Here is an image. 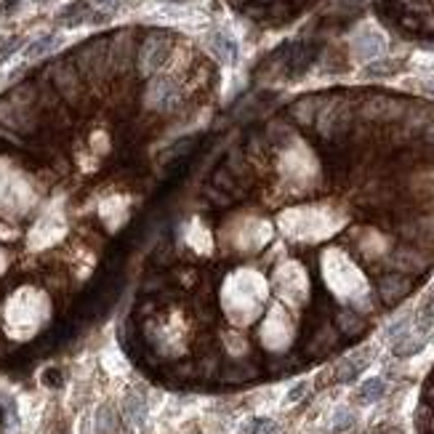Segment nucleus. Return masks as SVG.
<instances>
[{
  "label": "nucleus",
  "instance_id": "obj_1",
  "mask_svg": "<svg viewBox=\"0 0 434 434\" xmlns=\"http://www.w3.org/2000/svg\"><path fill=\"white\" fill-rule=\"evenodd\" d=\"M266 298H269V280L256 269L237 266L226 272L219 285V304L224 309V317L237 328L259 320Z\"/></svg>",
  "mask_w": 434,
  "mask_h": 434
},
{
  "label": "nucleus",
  "instance_id": "obj_2",
  "mask_svg": "<svg viewBox=\"0 0 434 434\" xmlns=\"http://www.w3.org/2000/svg\"><path fill=\"white\" fill-rule=\"evenodd\" d=\"M320 264H323V280H325V285L336 298H341L347 304H360V301L370 298L363 269L349 259L347 251L325 248L323 256H320Z\"/></svg>",
  "mask_w": 434,
  "mask_h": 434
},
{
  "label": "nucleus",
  "instance_id": "obj_3",
  "mask_svg": "<svg viewBox=\"0 0 434 434\" xmlns=\"http://www.w3.org/2000/svg\"><path fill=\"white\" fill-rule=\"evenodd\" d=\"M341 224V216H336L330 208H288L280 213V226L298 243H314L320 237H325L330 232H336Z\"/></svg>",
  "mask_w": 434,
  "mask_h": 434
},
{
  "label": "nucleus",
  "instance_id": "obj_4",
  "mask_svg": "<svg viewBox=\"0 0 434 434\" xmlns=\"http://www.w3.org/2000/svg\"><path fill=\"white\" fill-rule=\"evenodd\" d=\"M269 237H272V224L264 221L256 213L237 216V219L226 221L219 232L221 245H226L229 251H237V253H259L261 248L269 243Z\"/></svg>",
  "mask_w": 434,
  "mask_h": 434
},
{
  "label": "nucleus",
  "instance_id": "obj_5",
  "mask_svg": "<svg viewBox=\"0 0 434 434\" xmlns=\"http://www.w3.org/2000/svg\"><path fill=\"white\" fill-rule=\"evenodd\" d=\"M408 107H410L408 96L386 93V91H368V93H360L357 120L368 123L373 128H389V125H397L405 118Z\"/></svg>",
  "mask_w": 434,
  "mask_h": 434
},
{
  "label": "nucleus",
  "instance_id": "obj_6",
  "mask_svg": "<svg viewBox=\"0 0 434 434\" xmlns=\"http://www.w3.org/2000/svg\"><path fill=\"white\" fill-rule=\"evenodd\" d=\"M176 48V35L168 30H150L139 37L136 46V56H134V70L139 78L150 80L160 75L163 64L171 59V53Z\"/></svg>",
  "mask_w": 434,
  "mask_h": 434
},
{
  "label": "nucleus",
  "instance_id": "obj_7",
  "mask_svg": "<svg viewBox=\"0 0 434 434\" xmlns=\"http://www.w3.org/2000/svg\"><path fill=\"white\" fill-rule=\"evenodd\" d=\"M51 309L48 296L35 291V288H21L8 298V309H6V323L11 330H21L24 325H30V330H35L37 325L46 323Z\"/></svg>",
  "mask_w": 434,
  "mask_h": 434
},
{
  "label": "nucleus",
  "instance_id": "obj_8",
  "mask_svg": "<svg viewBox=\"0 0 434 434\" xmlns=\"http://www.w3.org/2000/svg\"><path fill=\"white\" fill-rule=\"evenodd\" d=\"M184 88L181 83L171 78V75H155L147 80V86L141 91V107L152 115H160V118H168V115H176L181 107H184Z\"/></svg>",
  "mask_w": 434,
  "mask_h": 434
},
{
  "label": "nucleus",
  "instance_id": "obj_9",
  "mask_svg": "<svg viewBox=\"0 0 434 434\" xmlns=\"http://www.w3.org/2000/svg\"><path fill=\"white\" fill-rule=\"evenodd\" d=\"M383 269L399 272L413 280H421L434 269V251L429 248H416V245H395L389 256L383 259Z\"/></svg>",
  "mask_w": 434,
  "mask_h": 434
},
{
  "label": "nucleus",
  "instance_id": "obj_10",
  "mask_svg": "<svg viewBox=\"0 0 434 434\" xmlns=\"http://www.w3.org/2000/svg\"><path fill=\"white\" fill-rule=\"evenodd\" d=\"M43 75L51 78V88L56 91V96L64 99L70 107H78L80 99L86 96L83 78H80V72H78L72 59H59V62H53V64H48V67L43 70Z\"/></svg>",
  "mask_w": 434,
  "mask_h": 434
},
{
  "label": "nucleus",
  "instance_id": "obj_11",
  "mask_svg": "<svg viewBox=\"0 0 434 434\" xmlns=\"http://www.w3.org/2000/svg\"><path fill=\"white\" fill-rule=\"evenodd\" d=\"M349 240L354 243L360 259L368 266L383 264V259L389 256V251L395 248L392 245V232H383L379 226H354V229H349Z\"/></svg>",
  "mask_w": 434,
  "mask_h": 434
},
{
  "label": "nucleus",
  "instance_id": "obj_12",
  "mask_svg": "<svg viewBox=\"0 0 434 434\" xmlns=\"http://www.w3.org/2000/svg\"><path fill=\"white\" fill-rule=\"evenodd\" d=\"M293 336H296L293 320H291V314L285 312L282 307H275L272 312L264 317V323H261L259 328L261 347L266 349V352H272V354H278V357L282 349H288L293 344Z\"/></svg>",
  "mask_w": 434,
  "mask_h": 434
},
{
  "label": "nucleus",
  "instance_id": "obj_13",
  "mask_svg": "<svg viewBox=\"0 0 434 434\" xmlns=\"http://www.w3.org/2000/svg\"><path fill=\"white\" fill-rule=\"evenodd\" d=\"M272 285L288 304H304L309 298V275L298 264H282L272 275Z\"/></svg>",
  "mask_w": 434,
  "mask_h": 434
},
{
  "label": "nucleus",
  "instance_id": "obj_14",
  "mask_svg": "<svg viewBox=\"0 0 434 434\" xmlns=\"http://www.w3.org/2000/svg\"><path fill=\"white\" fill-rule=\"evenodd\" d=\"M416 282L418 280L408 278V275H399V272L383 269V272L376 275V296H379L381 307L392 309V307H397L405 296H410V291L416 288Z\"/></svg>",
  "mask_w": 434,
  "mask_h": 434
},
{
  "label": "nucleus",
  "instance_id": "obj_15",
  "mask_svg": "<svg viewBox=\"0 0 434 434\" xmlns=\"http://www.w3.org/2000/svg\"><path fill=\"white\" fill-rule=\"evenodd\" d=\"M325 102V93H307V96H298L296 102L288 105L285 109V120L291 123L293 128H304V131H312L317 115H320V107Z\"/></svg>",
  "mask_w": 434,
  "mask_h": 434
},
{
  "label": "nucleus",
  "instance_id": "obj_16",
  "mask_svg": "<svg viewBox=\"0 0 434 434\" xmlns=\"http://www.w3.org/2000/svg\"><path fill=\"white\" fill-rule=\"evenodd\" d=\"M330 323H333V328L336 333L341 336V338H360L365 330H368V317H365L360 309H354V307H341V309H336V312L330 314Z\"/></svg>",
  "mask_w": 434,
  "mask_h": 434
},
{
  "label": "nucleus",
  "instance_id": "obj_17",
  "mask_svg": "<svg viewBox=\"0 0 434 434\" xmlns=\"http://www.w3.org/2000/svg\"><path fill=\"white\" fill-rule=\"evenodd\" d=\"M181 243H184V248L190 251L192 256L203 259V256H208L210 248H213V232L200 219H195L187 226H181Z\"/></svg>",
  "mask_w": 434,
  "mask_h": 434
},
{
  "label": "nucleus",
  "instance_id": "obj_18",
  "mask_svg": "<svg viewBox=\"0 0 434 434\" xmlns=\"http://www.w3.org/2000/svg\"><path fill=\"white\" fill-rule=\"evenodd\" d=\"M317 53H320V46L312 43V40H301V43H296L291 53H288V59H285V72L291 75V78H298V75H304V72L312 67V62L317 59Z\"/></svg>",
  "mask_w": 434,
  "mask_h": 434
},
{
  "label": "nucleus",
  "instance_id": "obj_19",
  "mask_svg": "<svg viewBox=\"0 0 434 434\" xmlns=\"http://www.w3.org/2000/svg\"><path fill=\"white\" fill-rule=\"evenodd\" d=\"M221 165H224L226 171L235 176L240 184H245V187H251V190H253L256 168H253V165H251V160L245 157L243 147H232V150L224 155V160H221Z\"/></svg>",
  "mask_w": 434,
  "mask_h": 434
},
{
  "label": "nucleus",
  "instance_id": "obj_20",
  "mask_svg": "<svg viewBox=\"0 0 434 434\" xmlns=\"http://www.w3.org/2000/svg\"><path fill=\"white\" fill-rule=\"evenodd\" d=\"M383 48H386L383 37L379 33H373V30H365L352 40V53H354L357 62H376L383 53Z\"/></svg>",
  "mask_w": 434,
  "mask_h": 434
},
{
  "label": "nucleus",
  "instance_id": "obj_21",
  "mask_svg": "<svg viewBox=\"0 0 434 434\" xmlns=\"http://www.w3.org/2000/svg\"><path fill=\"white\" fill-rule=\"evenodd\" d=\"M147 413H150V405H147V397L141 392H125V397L120 402V416L125 418L128 426H141L147 421Z\"/></svg>",
  "mask_w": 434,
  "mask_h": 434
},
{
  "label": "nucleus",
  "instance_id": "obj_22",
  "mask_svg": "<svg viewBox=\"0 0 434 434\" xmlns=\"http://www.w3.org/2000/svg\"><path fill=\"white\" fill-rule=\"evenodd\" d=\"M370 363V352L365 349V352H357V354H349L344 357L341 363L336 365V370H333V376H336V381L338 383H352L360 379V373H363L365 368Z\"/></svg>",
  "mask_w": 434,
  "mask_h": 434
},
{
  "label": "nucleus",
  "instance_id": "obj_23",
  "mask_svg": "<svg viewBox=\"0 0 434 434\" xmlns=\"http://www.w3.org/2000/svg\"><path fill=\"white\" fill-rule=\"evenodd\" d=\"M93 19V8L88 0H72L70 6H64L59 14H56V21L62 27H80V24H88Z\"/></svg>",
  "mask_w": 434,
  "mask_h": 434
},
{
  "label": "nucleus",
  "instance_id": "obj_24",
  "mask_svg": "<svg viewBox=\"0 0 434 434\" xmlns=\"http://www.w3.org/2000/svg\"><path fill=\"white\" fill-rule=\"evenodd\" d=\"M424 347H426V333L410 328L405 336H399L397 341H392V354L395 357H413Z\"/></svg>",
  "mask_w": 434,
  "mask_h": 434
},
{
  "label": "nucleus",
  "instance_id": "obj_25",
  "mask_svg": "<svg viewBox=\"0 0 434 434\" xmlns=\"http://www.w3.org/2000/svg\"><path fill=\"white\" fill-rule=\"evenodd\" d=\"M208 51L219 59V62H224V64H232L235 59H237V46H235V40L224 33H210L208 35Z\"/></svg>",
  "mask_w": 434,
  "mask_h": 434
},
{
  "label": "nucleus",
  "instance_id": "obj_26",
  "mask_svg": "<svg viewBox=\"0 0 434 434\" xmlns=\"http://www.w3.org/2000/svg\"><path fill=\"white\" fill-rule=\"evenodd\" d=\"M383 395H386V381L376 376V379H368V381H363L357 386L354 399H357L360 405H373V402H379Z\"/></svg>",
  "mask_w": 434,
  "mask_h": 434
},
{
  "label": "nucleus",
  "instance_id": "obj_27",
  "mask_svg": "<svg viewBox=\"0 0 434 434\" xmlns=\"http://www.w3.org/2000/svg\"><path fill=\"white\" fill-rule=\"evenodd\" d=\"M200 197H203V203L213 210H229V208H235V206H237V203H235L226 192H221L219 187H213L210 181L200 187Z\"/></svg>",
  "mask_w": 434,
  "mask_h": 434
},
{
  "label": "nucleus",
  "instance_id": "obj_28",
  "mask_svg": "<svg viewBox=\"0 0 434 434\" xmlns=\"http://www.w3.org/2000/svg\"><path fill=\"white\" fill-rule=\"evenodd\" d=\"M120 432V416L112 405H102L96 410V434H118Z\"/></svg>",
  "mask_w": 434,
  "mask_h": 434
},
{
  "label": "nucleus",
  "instance_id": "obj_29",
  "mask_svg": "<svg viewBox=\"0 0 434 434\" xmlns=\"http://www.w3.org/2000/svg\"><path fill=\"white\" fill-rule=\"evenodd\" d=\"M56 46H59V35H40L24 48V56L27 59H40V56H48L51 51H56Z\"/></svg>",
  "mask_w": 434,
  "mask_h": 434
},
{
  "label": "nucleus",
  "instance_id": "obj_30",
  "mask_svg": "<svg viewBox=\"0 0 434 434\" xmlns=\"http://www.w3.org/2000/svg\"><path fill=\"white\" fill-rule=\"evenodd\" d=\"M402 67V62H397V59H376V62H370L368 67L363 70L365 78H389V75H395V72Z\"/></svg>",
  "mask_w": 434,
  "mask_h": 434
},
{
  "label": "nucleus",
  "instance_id": "obj_31",
  "mask_svg": "<svg viewBox=\"0 0 434 434\" xmlns=\"http://www.w3.org/2000/svg\"><path fill=\"white\" fill-rule=\"evenodd\" d=\"M432 325H434V291L421 301V307H418L416 312V330L429 333Z\"/></svg>",
  "mask_w": 434,
  "mask_h": 434
},
{
  "label": "nucleus",
  "instance_id": "obj_32",
  "mask_svg": "<svg viewBox=\"0 0 434 434\" xmlns=\"http://www.w3.org/2000/svg\"><path fill=\"white\" fill-rule=\"evenodd\" d=\"M240 434H282V432H280V426L272 421V418L256 416V418H248V421H245Z\"/></svg>",
  "mask_w": 434,
  "mask_h": 434
},
{
  "label": "nucleus",
  "instance_id": "obj_33",
  "mask_svg": "<svg viewBox=\"0 0 434 434\" xmlns=\"http://www.w3.org/2000/svg\"><path fill=\"white\" fill-rule=\"evenodd\" d=\"M357 424V416H354V410L352 408H338L336 413H333V421H330V426H333V432H347Z\"/></svg>",
  "mask_w": 434,
  "mask_h": 434
},
{
  "label": "nucleus",
  "instance_id": "obj_34",
  "mask_svg": "<svg viewBox=\"0 0 434 434\" xmlns=\"http://www.w3.org/2000/svg\"><path fill=\"white\" fill-rule=\"evenodd\" d=\"M410 325H413V317H410V314L399 317L392 325H386V338H389V341H397L399 336H405V333L410 330Z\"/></svg>",
  "mask_w": 434,
  "mask_h": 434
},
{
  "label": "nucleus",
  "instance_id": "obj_35",
  "mask_svg": "<svg viewBox=\"0 0 434 434\" xmlns=\"http://www.w3.org/2000/svg\"><path fill=\"white\" fill-rule=\"evenodd\" d=\"M21 48V37L19 35H8V37H3L0 40V64L6 62V59H11L14 53Z\"/></svg>",
  "mask_w": 434,
  "mask_h": 434
},
{
  "label": "nucleus",
  "instance_id": "obj_36",
  "mask_svg": "<svg viewBox=\"0 0 434 434\" xmlns=\"http://www.w3.org/2000/svg\"><path fill=\"white\" fill-rule=\"evenodd\" d=\"M307 392H309V383L298 381L296 386H291V392H288L285 402H291V405H293V402H298V399H304V395H307Z\"/></svg>",
  "mask_w": 434,
  "mask_h": 434
},
{
  "label": "nucleus",
  "instance_id": "obj_37",
  "mask_svg": "<svg viewBox=\"0 0 434 434\" xmlns=\"http://www.w3.org/2000/svg\"><path fill=\"white\" fill-rule=\"evenodd\" d=\"M190 147H195V136H190V139L176 141V144H174V147H171V150H168V152H165V155H168V157H174V155H184V152H187Z\"/></svg>",
  "mask_w": 434,
  "mask_h": 434
},
{
  "label": "nucleus",
  "instance_id": "obj_38",
  "mask_svg": "<svg viewBox=\"0 0 434 434\" xmlns=\"http://www.w3.org/2000/svg\"><path fill=\"white\" fill-rule=\"evenodd\" d=\"M88 3H91V6H96V8H99V14H107V17H109V14L115 11V6H118V0H88Z\"/></svg>",
  "mask_w": 434,
  "mask_h": 434
},
{
  "label": "nucleus",
  "instance_id": "obj_39",
  "mask_svg": "<svg viewBox=\"0 0 434 434\" xmlns=\"http://www.w3.org/2000/svg\"><path fill=\"white\" fill-rule=\"evenodd\" d=\"M418 141H421V144H434V118L429 123H426V128L421 131Z\"/></svg>",
  "mask_w": 434,
  "mask_h": 434
},
{
  "label": "nucleus",
  "instance_id": "obj_40",
  "mask_svg": "<svg viewBox=\"0 0 434 434\" xmlns=\"http://www.w3.org/2000/svg\"><path fill=\"white\" fill-rule=\"evenodd\" d=\"M424 405L434 408V379L429 383H426V389H424Z\"/></svg>",
  "mask_w": 434,
  "mask_h": 434
},
{
  "label": "nucleus",
  "instance_id": "obj_41",
  "mask_svg": "<svg viewBox=\"0 0 434 434\" xmlns=\"http://www.w3.org/2000/svg\"><path fill=\"white\" fill-rule=\"evenodd\" d=\"M8 261H11V256H8V253H6L3 248H0V275H3L6 269H8Z\"/></svg>",
  "mask_w": 434,
  "mask_h": 434
},
{
  "label": "nucleus",
  "instance_id": "obj_42",
  "mask_svg": "<svg viewBox=\"0 0 434 434\" xmlns=\"http://www.w3.org/2000/svg\"><path fill=\"white\" fill-rule=\"evenodd\" d=\"M418 88H421V91H424L426 96H432V99H434V83H421Z\"/></svg>",
  "mask_w": 434,
  "mask_h": 434
},
{
  "label": "nucleus",
  "instance_id": "obj_43",
  "mask_svg": "<svg viewBox=\"0 0 434 434\" xmlns=\"http://www.w3.org/2000/svg\"><path fill=\"white\" fill-rule=\"evenodd\" d=\"M19 0H3V6H0V11H3V14H8V11H11V6H17Z\"/></svg>",
  "mask_w": 434,
  "mask_h": 434
},
{
  "label": "nucleus",
  "instance_id": "obj_44",
  "mask_svg": "<svg viewBox=\"0 0 434 434\" xmlns=\"http://www.w3.org/2000/svg\"><path fill=\"white\" fill-rule=\"evenodd\" d=\"M285 3H291L293 8H301V6H307V3H312V0H285Z\"/></svg>",
  "mask_w": 434,
  "mask_h": 434
},
{
  "label": "nucleus",
  "instance_id": "obj_45",
  "mask_svg": "<svg viewBox=\"0 0 434 434\" xmlns=\"http://www.w3.org/2000/svg\"><path fill=\"white\" fill-rule=\"evenodd\" d=\"M168 3H184V0H168Z\"/></svg>",
  "mask_w": 434,
  "mask_h": 434
},
{
  "label": "nucleus",
  "instance_id": "obj_46",
  "mask_svg": "<svg viewBox=\"0 0 434 434\" xmlns=\"http://www.w3.org/2000/svg\"><path fill=\"white\" fill-rule=\"evenodd\" d=\"M37 3H51V0H37Z\"/></svg>",
  "mask_w": 434,
  "mask_h": 434
},
{
  "label": "nucleus",
  "instance_id": "obj_47",
  "mask_svg": "<svg viewBox=\"0 0 434 434\" xmlns=\"http://www.w3.org/2000/svg\"><path fill=\"white\" fill-rule=\"evenodd\" d=\"M429 6H432V11H434V0H429Z\"/></svg>",
  "mask_w": 434,
  "mask_h": 434
}]
</instances>
